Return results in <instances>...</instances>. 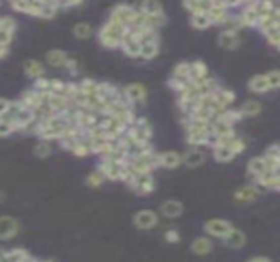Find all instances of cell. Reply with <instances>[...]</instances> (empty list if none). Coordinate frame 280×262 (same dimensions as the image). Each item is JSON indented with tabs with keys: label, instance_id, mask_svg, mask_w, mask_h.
I'll use <instances>...</instances> for the list:
<instances>
[{
	"label": "cell",
	"instance_id": "52a82bcc",
	"mask_svg": "<svg viewBox=\"0 0 280 262\" xmlns=\"http://www.w3.org/2000/svg\"><path fill=\"white\" fill-rule=\"evenodd\" d=\"M254 182L257 187L269 189V190H280V170H265Z\"/></svg>",
	"mask_w": 280,
	"mask_h": 262
},
{
	"label": "cell",
	"instance_id": "c3c4849f",
	"mask_svg": "<svg viewBox=\"0 0 280 262\" xmlns=\"http://www.w3.org/2000/svg\"><path fill=\"white\" fill-rule=\"evenodd\" d=\"M164 239L169 244H176V243H179V241H180V234H179L177 230H167L164 233Z\"/></svg>",
	"mask_w": 280,
	"mask_h": 262
},
{
	"label": "cell",
	"instance_id": "3957f363",
	"mask_svg": "<svg viewBox=\"0 0 280 262\" xmlns=\"http://www.w3.org/2000/svg\"><path fill=\"white\" fill-rule=\"evenodd\" d=\"M133 223H135L136 228L148 231V230L156 228L159 223V216H157V213L152 210H139L136 215L133 216Z\"/></svg>",
	"mask_w": 280,
	"mask_h": 262
},
{
	"label": "cell",
	"instance_id": "bcb514c9",
	"mask_svg": "<svg viewBox=\"0 0 280 262\" xmlns=\"http://www.w3.org/2000/svg\"><path fill=\"white\" fill-rule=\"evenodd\" d=\"M13 131H15V128H13L12 121H7V120H2L0 118V138H5L12 135Z\"/></svg>",
	"mask_w": 280,
	"mask_h": 262
},
{
	"label": "cell",
	"instance_id": "5bb4252c",
	"mask_svg": "<svg viewBox=\"0 0 280 262\" xmlns=\"http://www.w3.org/2000/svg\"><path fill=\"white\" fill-rule=\"evenodd\" d=\"M122 50H123V53L127 54V56H130V58H139L141 56V45L138 43V41L133 38V34L130 33V28H128V33L125 34V38H123V41H122Z\"/></svg>",
	"mask_w": 280,
	"mask_h": 262
},
{
	"label": "cell",
	"instance_id": "4fadbf2b",
	"mask_svg": "<svg viewBox=\"0 0 280 262\" xmlns=\"http://www.w3.org/2000/svg\"><path fill=\"white\" fill-rule=\"evenodd\" d=\"M159 210H161V215L164 218L176 220L184 213V203L179 202V200H166V202L161 205Z\"/></svg>",
	"mask_w": 280,
	"mask_h": 262
},
{
	"label": "cell",
	"instance_id": "f35d334b",
	"mask_svg": "<svg viewBox=\"0 0 280 262\" xmlns=\"http://www.w3.org/2000/svg\"><path fill=\"white\" fill-rule=\"evenodd\" d=\"M51 151H53V148H51L50 141H39L36 146L33 148L34 156L39 157V159H46V157L51 154Z\"/></svg>",
	"mask_w": 280,
	"mask_h": 262
},
{
	"label": "cell",
	"instance_id": "d4e9b609",
	"mask_svg": "<svg viewBox=\"0 0 280 262\" xmlns=\"http://www.w3.org/2000/svg\"><path fill=\"white\" fill-rule=\"evenodd\" d=\"M67 59L69 56L62 50H51L46 53V63L53 67H64Z\"/></svg>",
	"mask_w": 280,
	"mask_h": 262
},
{
	"label": "cell",
	"instance_id": "b9f144b4",
	"mask_svg": "<svg viewBox=\"0 0 280 262\" xmlns=\"http://www.w3.org/2000/svg\"><path fill=\"white\" fill-rule=\"evenodd\" d=\"M103 181H105V177L99 169L90 172V174L87 176V185H90V187H100Z\"/></svg>",
	"mask_w": 280,
	"mask_h": 262
},
{
	"label": "cell",
	"instance_id": "277c9868",
	"mask_svg": "<svg viewBox=\"0 0 280 262\" xmlns=\"http://www.w3.org/2000/svg\"><path fill=\"white\" fill-rule=\"evenodd\" d=\"M123 95H125V99L128 100L130 105L133 107V105H138V103L146 102L148 91H146V87L143 84L135 82V84H130V85H127L123 89Z\"/></svg>",
	"mask_w": 280,
	"mask_h": 262
},
{
	"label": "cell",
	"instance_id": "d6986e66",
	"mask_svg": "<svg viewBox=\"0 0 280 262\" xmlns=\"http://www.w3.org/2000/svg\"><path fill=\"white\" fill-rule=\"evenodd\" d=\"M239 112L243 115V118H254V116H257L259 113L262 112V103L259 100L249 99L241 105Z\"/></svg>",
	"mask_w": 280,
	"mask_h": 262
},
{
	"label": "cell",
	"instance_id": "4316f807",
	"mask_svg": "<svg viewBox=\"0 0 280 262\" xmlns=\"http://www.w3.org/2000/svg\"><path fill=\"white\" fill-rule=\"evenodd\" d=\"M208 77V67L204 61H193L190 63V80H204Z\"/></svg>",
	"mask_w": 280,
	"mask_h": 262
},
{
	"label": "cell",
	"instance_id": "4dcf8cb0",
	"mask_svg": "<svg viewBox=\"0 0 280 262\" xmlns=\"http://www.w3.org/2000/svg\"><path fill=\"white\" fill-rule=\"evenodd\" d=\"M31 256L28 254L25 249H13V251H7L2 262H26Z\"/></svg>",
	"mask_w": 280,
	"mask_h": 262
},
{
	"label": "cell",
	"instance_id": "60d3db41",
	"mask_svg": "<svg viewBox=\"0 0 280 262\" xmlns=\"http://www.w3.org/2000/svg\"><path fill=\"white\" fill-rule=\"evenodd\" d=\"M188 82L190 80H184V79H177V77H171L169 79V82H167V84H169V87L172 89L174 92H177L179 95L182 94L187 89V85H188Z\"/></svg>",
	"mask_w": 280,
	"mask_h": 262
},
{
	"label": "cell",
	"instance_id": "816d5d0a",
	"mask_svg": "<svg viewBox=\"0 0 280 262\" xmlns=\"http://www.w3.org/2000/svg\"><path fill=\"white\" fill-rule=\"evenodd\" d=\"M64 67L67 69L69 72H71L72 75L74 74H77V61L75 59H72V58H69L67 61H66V64H64Z\"/></svg>",
	"mask_w": 280,
	"mask_h": 262
},
{
	"label": "cell",
	"instance_id": "9f6ffc18",
	"mask_svg": "<svg viewBox=\"0 0 280 262\" xmlns=\"http://www.w3.org/2000/svg\"><path fill=\"white\" fill-rule=\"evenodd\" d=\"M5 252H7V251H4L2 247H0V262H2V259H4V256H5Z\"/></svg>",
	"mask_w": 280,
	"mask_h": 262
},
{
	"label": "cell",
	"instance_id": "9c48e42d",
	"mask_svg": "<svg viewBox=\"0 0 280 262\" xmlns=\"http://www.w3.org/2000/svg\"><path fill=\"white\" fill-rule=\"evenodd\" d=\"M237 18H239L243 28L244 26H256L257 28V23H259L261 15H259V12L256 9V2H251L248 5H244V9L241 10L239 15H237Z\"/></svg>",
	"mask_w": 280,
	"mask_h": 262
},
{
	"label": "cell",
	"instance_id": "f546056e",
	"mask_svg": "<svg viewBox=\"0 0 280 262\" xmlns=\"http://www.w3.org/2000/svg\"><path fill=\"white\" fill-rule=\"evenodd\" d=\"M190 25L195 30H208L213 23L208 13H197V15H190Z\"/></svg>",
	"mask_w": 280,
	"mask_h": 262
},
{
	"label": "cell",
	"instance_id": "484cf974",
	"mask_svg": "<svg viewBox=\"0 0 280 262\" xmlns=\"http://www.w3.org/2000/svg\"><path fill=\"white\" fill-rule=\"evenodd\" d=\"M184 9L188 10L190 15H197V13H208L212 9V2H202V0H188L184 2Z\"/></svg>",
	"mask_w": 280,
	"mask_h": 262
},
{
	"label": "cell",
	"instance_id": "ab89813d",
	"mask_svg": "<svg viewBox=\"0 0 280 262\" xmlns=\"http://www.w3.org/2000/svg\"><path fill=\"white\" fill-rule=\"evenodd\" d=\"M226 146L237 156V154H241L244 149H246V143H244V141L241 140V138L234 136L233 140H229V141L226 143Z\"/></svg>",
	"mask_w": 280,
	"mask_h": 262
},
{
	"label": "cell",
	"instance_id": "cb8c5ba5",
	"mask_svg": "<svg viewBox=\"0 0 280 262\" xmlns=\"http://www.w3.org/2000/svg\"><path fill=\"white\" fill-rule=\"evenodd\" d=\"M215 120H220V121L226 123V125H229V126H234L237 121L243 120V115H241V112H239V108H231V107H229V108H226L221 115L216 116ZM215 120H213V121H215ZM213 121H212V123H213Z\"/></svg>",
	"mask_w": 280,
	"mask_h": 262
},
{
	"label": "cell",
	"instance_id": "7402d4cb",
	"mask_svg": "<svg viewBox=\"0 0 280 262\" xmlns=\"http://www.w3.org/2000/svg\"><path fill=\"white\" fill-rule=\"evenodd\" d=\"M213 94H215L216 102H218L220 105L225 107V108H229V105H233V103L236 102V94L233 91H229V89L218 87Z\"/></svg>",
	"mask_w": 280,
	"mask_h": 262
},
{
	"label": "cell",
	"instance_id": "680465c9",
	"mask_svg": "<svg viewBox=\"0 0 280 262\" xmlns=\"http://www.w3.org/2000/svg\"><path fill=\"white\" fill-rule=\"evenodd\" d=\"M46 262H50V260H46Z\"/></svg>",
	"mask_w": 280,
	"mask_h": 262
},
{
	"label": "cell",
	"instance_id": "8fae6325",
	"mask_svg": "<svg viewBox=\"0 0 280 262\" xmlns=\"http://www.w3.org/2000/svg\"><path fill=\"white\" fill-rule=\"evenodd\" d=\"M248 89L249 92L253 94H257V95H262V94H267L270 89V84H269V79L265 74H256L253 75L249 80H248Z\"/></svg>",
	"mask_w": 280,
	"mask_h": 262
},
{
	"label": "cell",
	"instance_id": "e575fe53",
	"mask_svg": "<svg viewBox=\"0 0 280 262\" xmlns=\"http://www.w3.org/2000/svg\"><path fill=\"white\" fill-rule=\"evenodd\" d=\"M72 154H75L77 157H86L89 154H92V149H90V144L87 141V138H82L81 141H77V144L74 146V149L71 151Z\"/></svg>",
	"mask_w": 280,
	"mask_h": 262
},
{
	"label": "cell",
	"instance_id": "db71d44e",
	"mask_svg": "<svg viewBox=\"0 0 280 262\" xmlns=\"http://www.w3.org/2000/svg\"><path fill=\"white\" fill-rule=\"evenodd\" d=\"M246 262H272L269 257H264V256H257V257H253V259H249Z\"/></svg>",
	"mask_w": 280,
	"mask_h": 262
},
{
	"label": "cell",
	"instance_id": "836d02e7",
	"mask_svg": "<svg viewBox=\"0 0 280 262\" xmlns=\"http://www.w3.org/2000/svg\"><path fill=\"white\" fill-rule=\"evenodd\" d=\"M159 53V43H149V45H143L141 46V56L139 59H144V61H151L157 56Z\"/></svg>",
	"mask_w": 280,
	"mask_h": 262
},
{
	"label": "cell",
	"instance_id": "7bdbcfd3",
	"mask_svg": "<svg viewBox=\"0 0 280 262\" xmlns=\"http://www.w3.org/2000/svg\"><path fill=\"white\" fill-rule=\"evenodd\" d=\"M0 31L13 34V31H15V20L12 17H0Z\"/></svg>",
	"mask_w": 280,
	"mask_h": 262
},
{
	"label": "cell",
	"instance_id": "d6a6232c",
	"mask_svg": "<svg viewBox=\"0 0 280 262\" xmlns=\"http://www.w3.org/2000/svg\"><path fill=\"white\" fill-rule=\"evenodd\" d=\"M58 10H59V2H43V9L39 12V18L50 20L56 17Z\"/></svg>",
	"mask_w": 280,
	"mask_h": 262
},
{
	"label": "cell",
	"instance_id": "f907efd6",
	"mask_svg": "<svg viewBox=\"0 0 280 262\" xmlns=\"http://www.w3.org/2000/svg\"><path fill=\"white\" fill-rule=\"evenodd\" d=\"M10 7H12L13 10H17V12L26 13V10H28V0H17V2H12Z\"/></svg>",
	"mask_w": 280,
	"mask_h": 262
},
{
	"label": "cell",
	"instance_id": "7dc6e473",
	"mask_svg": "<svg viewBox=\"0 0 280 262\" xmlns=\"http://www.w3.org/2000/svg\"><path fill=\"white\" fill-rule=\"evenodd\" d=\"M264 161H265V167H267V170H280V157L264 156Z\"/></svg>",
	"mask_w": 280,
	"mask_h": 262
},
{
	"label": "cell",
	"instance_id": "ac0fdd59",
	"mask_svg": "<svg viewBox=\"0 0 280 262\" xmlns=\"http://www.w3.org/2000/svg\"><path fill=\"white\" fill-rule=\"evenodd\" d=\"M265 170H267V167H265L264 156H257V157H253V159H249V162H248V174H249L251 179H253V181H256L257 177H261Z\"/></svg>",
	"mask_w": 280,
	"mask_h": 262
},
{
	"label": "cell",
	"instance_id": "74e56055",
	"mask_svg": "<svg viewBox=\"0 0 280 262\" xmlns=\"http://www.w3.org/2000/svg\"><path fill=\"white\" fill-rule=\"evenodd\" d=\"M166 23V15L161 13V15H146V28H151V30H156L164 26Z\"/></svg>",
	"mask_w": 280,
	"mask_h": 262
},
{
	"label": "cell",
	"instance_id": "83f0119b",
	"mask_svg": "<svg viewBox=\"0 0 280 262\" xmlns=\"http://www.w3.org/2000/svg\"><path fill=\"white\" fill-rule=\"evenodd\" d=\"M213 157H215V161H218V162H229L234 159L236 154L226 146V144H220V146L213 148Z\"/></svg>",
	"mask_w": 280,
	"mask_h": 262
},
{
	"label": "cell",
	"instance_id": "30bf717a",
	"mask_svg": "<svg viewBox=\"0 0 280 262\" xmlns=\"http://www.w3.org/2000/svg\"><path fill=\"white\" fill-rule=\"evenodd\" d=\"M182 164H184V154L177 153V151H164V153H159V167L176 169Z\"/></svg>",
	"mask_w": 280,
	"mask_h": 262
},
{
	"label": "cell",
	"instance_id": "8992f818",
	"mask_svg": "<svg viewBox=\"0 0 280 262\" xmlns=\"http://www.w3.org/2000/svg\"><path fill=\"white\" fill-rule=\"evenodd\" d=\"M130 187L135 190L138 195H149L156 190V181H154V177L151 174L138 176Z\"/></svg>",
	"mask_w": 280,
	"mask_h": 262
},
{
	"label": "cell",
	"instance_id": "44dd1931",
	"mask_svg": "<svg viewBox=\"0 0 280 262\" xmlns=\"http://www.w3.org/2000/svg\"><path fill=\"white\" fill-rule=\"evenodd\" d=\"M204 162H205V156L198 148L188 149L184 154V164L188 165V167H200Z\"/></svg>",
	"mask_w": 280,
	"mask_h": 262
},
{
	"label": "cell",
	"instance_id": "5b68a950",
	"mask_svg": "<svg viewBox=\"0 0 280 262\" xmlns=\"http://www.w3.org/2000/svg\"><path fill=\"white\" fill-rule=\"evenodd\" d=\"M20 231V225L15 218L12 216H0V241H9L15 238Z\"/></svg>",
	"mask_w": 280,
	"mask_h": 262
},
{
	"label": "cell",
	"instance_id": "8d00e7d4",
	"mask_svg": "<svg viewBox=\"0 0 280 262\" xmlns=\"http://www.w3.org/2000/svg\"><path fill=\"white\" fill-rule=\"evenodd\" d=\"M99 85L100 82H95L94 79H84L82 82H79L81 91L86 95H95L99 94Z\"/></svg>",
	"mask_w": 280,
	"mask_h": 262
},
{
	"label": "cell",
	"instance_id": "ba28073f",
	"mask_svg": "<svg viewBox=\"0 0 280 262\" xmlns=\"http://www.w3.org/2000/svg\"><path fill=\"white\" fill-rule=\"evenodd\" d=\"M127 162V161H125ZM99 170L103 174L105 179H110V181H120L122 176V164L111 159H100L99 164Z\"/></svg>",
	"mask_w": 280,
	"mask_h": 262
},
{
	"label": "cell",
	"instance_id": "6da1fadb",
	"mask_svg": "<svg viewBox=\"0 0 280 262\" xmlns=\"http://www.w3.org/2000/svg\"><path fill=\"white\" fill-rule=\"evenodd\" d=\"M234 226L231 222L225 218H212V220H207L205 225H204V231L208 234L210 238H215V239H225L228 236V233L233 230Z\"/></svg>",
	"mask_w": 280,
	"mask_h": 262
},
{
	"label": "cell",
	"instance_id": "f6af8a7d",
	"mask_svg": "<svg viewBox=\"0 0 280 262\" xmlns=\"http://www.w3.org/2000/svg\"><path fill=\"white\" fill-rule=\"evenodd\" d=\"M265 75H267L272 91H275V89H280V71H278V69H272V71H269Z\"/></svg>",
	"mask_w": 280,
	"mask_h": 262
},
{
	"label": "cell",
	"instance_id": "2e32d148",
	"mask_svg": "<svg viewBox=\"0 0 280 262\" xmlns=\"http://www.w3.org/2000/svg\"><path fill=\"white\" fill-rule=\"evenodd\" d=\"M246 234H244L241 230H237V228H233L229 233H228V236L223 239V244L231 247V249H241V247L246 244Z\"/></svg>",
	"mask_w": 280,
	"mask_h": 262
},
{
	"label": "cell",
	"instance_id": "681fc988",
	"mask_svg": "<svg viewBox=\"0 0 280 262\" xmlns=\"http://www.w3.org/2000/svg\"><path fill=\"white\" fill-rule=\"evenodd\" d=\"M264 156H270V157H280V143L270 144V146L265 149Z\"/></svg>",
	"mask_w": 280,
	"mask_h": 262
},
{
	"label": "cell",
	"instance_id": "603a6c76",
	"mask_svg": "<svg viewBox=\"0 0 280 262\" xmlns=\"http://www.w3.org/2000/svg\"><path fill=\"white\" fill-rule=\"evenodd\" d=\"M99 39L105 48H108V50H116V48L122 46V38L116 36V34H113V33L107 31L105 28H100Z\"/></svg>",
	"mask_w": 280,
	"mask_h": 262
},
{
	"label": "cell",
	"instance_id": "6f0895ef",
	"mask_svg": "<svg viewBox=\"0 0 280 262\" xmlns=\"http://www.w3.org/2000/svg\"><path fill=\"white\" fill-rule=\"evenodd\" d=\"M0 202H4V194L0 192Z\"/></svg>",
	"mask_w": 280,
	"mask_h": 262
},
{
	"label": "cell",
	"instance_id": "f1b7e54d",
	"mask_svg": "<svg viewBox=\"0 0 280 262\" xmlns=\"http://www.w3.org/2000/svg\"><path fill=\"white\" fill-rule=\"evenodd\" d=\"M136 9L141 13H144V15H161V13H164V7L159 2H154V0L139 4L136 5Z\"/></svg>",
	"mask_w": 280,
	"mask_h": 262
},
{
	"label": "cell",
	"instance_id": "ee69618b",
	"mask_svg": "<svg viewBox=\"0 0 280 262\" xmlns=\"http://www.w3.org/2000/svg\"><path fill=\"white\" fill-rule=\"evenodd\" d=\"M265 39H267V43L272 45L277 50H280V28H275V30H270L264 34Z\"/></svg>",
	"mask_w": 280,
	"mask_h": 262
},
{
	"label": "cell",
	"instance_id": "9a60e30c",
	"mask_svg": "<svg viewBox=\"0 0 280 262\" xmlns=\"http://www.w3.org/2000/svg\"><path fill=\"white\" fill-rule=\"evenodd\" d=\"M259 197V187L254 185H244L234 192V200L237 203H251Z\"/></svg>",
	"mask_w": 280,
	"mask_h": 262
},
{
	"label": "cell",
	"instance_id": "7a4b0ae2",
	"mask_svg": "<svg viewBox=\"0 0 280 262\" xmlns=\"http://www.w3.org/2000/svg\"><path fill=\"white\" fill-rule=\"evenodd\" d=\"M136 15V7H131V5H127V4H120L116 5L113 10L110 13V20L111 22H116L123 26H130L133 18Z\"/></svg>",
	"mask_w": 280,
	"mask_h": 262
},
{
	"label": "cell",
	"instance_id": "7c38bea8",
	"mask_svg": "<svg viewBox=\"0 0 280 262\" xmlns=\"http://www.w3.org/2000/svg\"><path fill=\"white\" fill-rule=\"evenodd\" d=\"M241 39H239V31L236 30H223L218 34V45L223 48V50H236L239 46Z\"/></svg>",
	"mask_w": 280,
	"mask_h": 262
},
{
	"label": "cell",
	"instance_id": "ffe728a7",
	"mask_svg": "<svg viewBox=\"0 0 280 262\" xmlns=\"http://www.w3.org/2000/svg\"><path fill=\"white\" fill-rule=\"evenodd\" d=\"M23 69H25V74L28 75V77H31L34 80L39 79V77H45V66L41 64L39 61H36V59L25 61Z\"/></svg>",
	"mask_w": 280,
	"mask_h": 262
},
{
	"label": "cell",
	"instance_id": "1f68e13d",
	"mask_svg": "<svg viewBox=\"0 0 280 262\" xmlns=\"http://www.w3.org/2000/svg\"><path fill=\"white\" fill-rule=\"evenodd\" d=\"M72 33L77 39H87L90 38V34H92V26L87 22H81L72 28Z\"/></svg>",
	"mask_w": 280,
	"mask_h": 262
},
{
	"label": "cell",
	"instance_id": "11a10c76",
	"mask_svg": "<svg viewBox=\"0 0 280 262\" xmlns=\"http://www.w3.org/2000/svg\"><path fill=\"white\" fill-rule=\"evenodd\" d=\"M7 54H9V46H4V45H0V59L5 58Z\"/></svg>",
	"mask_w": 280,
	"mask_h": 262
},
{
	"label": "cell",
	"instance_id": "e0dca14e",
	"mask_svg": "<svg viewBox=\"0 0 280 262\" xmlns=\"http://www.w3.org/2000/svg\"><path fill=\"white\" fill-rule=\"evenodd\" d=\"M190 249L193 254H197V256H207V254H210L213 249V241L208 236L195 238L190 244Z\"/></svg>",
	"mask_w": 280,
	"mask_h": 262
},
{
	"label": "cell",
	"instance_id": "f5cc1de1",
	"mask_svg": "<svg viewBox=\"0 0 280 262\" xmlns=\"http://www.w3.org/2000/svg\"><path fill=\"white\" fill-rule=\"evenodd\" d=\"M9 107H10V100H7V99H2L0 97V118L9 112Z\"/></svg>",
	"mask_w": 280,
	"mask_h": 262
},
{
	"label": "cell",
	"instance_id": "d590c367",
	"mask_svg": "<svg viewBox=\"0 0 280 262\" xmlns=\"http://www.w3.org/2000/svg\"><path fill=\"white\" fill-rule=\"evenodd\" d=\"M172 77L190 80V63H179L172 71Z\"/></svg>",
	"mask_w": 280,
	"mask_h": 262
}]
</instances>
